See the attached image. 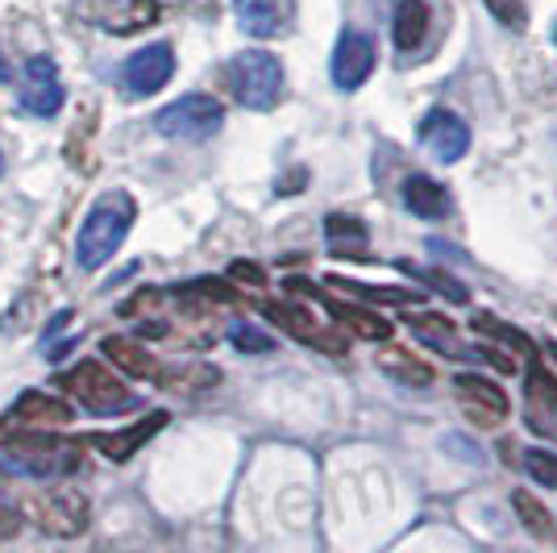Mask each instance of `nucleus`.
Instances as JSON below:
<instances>
[{"label":"nucleus","instance_id":"f257e3e1","mask_svg":"<svg viewBox=\"0 0 557 553\" xmlns=\"http://www.w3.org/2000/svg\"><path fill=\"white\" fill-rule=\"evenodd\" d=\"M134 217H138V205H134V196L129 192H104L92 208H88V217H84V225H79V237H75V262L84 267V271H100L116 250H121V242H125V233L134 225Z\"/></svg>","mask_w":557,"mask_h":553},{"label":"nucleus","instance_id":"f03ea898","mask_svg":"<svg viewBox=\"0 0 557 553\" xmlns=\"http://www.w3.org/2000/svg\"><path fill=\"white\" fill-rule=\"evenodd\" d=\"M0 462L25 479H59V475H71L79 466V454H75V441L22 429V433L0 438Z\"/></svg>","mask_w":557,"mask_h":553},{"label":"nucleus","instance_id":"7ed1b4c3","mask_svg":"<svg viewBox=\"0 0 557 553\" xmlns=\"http://www.w3.org/2000/svg\"><path fill=\"white\" fill-rule=\"evenodd\" d=\"M225 84L242 109L267 113L283 96V67L267 50H246V54H233V63L225 67Z\"/></svg>","mask_w":557,"mask_h":553},{"label":"nucleus","instance_id":"20e7f679","mask_svg":"<svg viewBox=\"0 0 557 553\" xmlns=\"http://www.w3.org/2000/svg\"><path fill=\"white\" fill-rule=\"evenodd\" d=\"M63 388L96 416H116V413L138 408V395L129 392L116 374H109L100 362H79L75 370H67V374H63Z\"/></svg>","mask_w":557,"mask_h":553},{"label":"nucleus","instance_id":"39448f33","mask_svg":"<svg viewBox=\"0 0 557 553\" xmlns=\"http://www.w3.org/2000/svg\"><path fill=\"white\" fill-rule=\"evenodd\" d=\"M221 121H225V109H221L216 96L191 93L171 100L163 113L154 116V130L175 142H205L221 130Z\"/></svg>","mask_w":557,"mask_h":553},{"label":"nucleus","instance_id":"423d86ee","mask_svg":"<svg viewBox=\"0 0 557 553\" xmlns=\"http://www.w3.org/2000/svg\"><path fill=\"white\" fill-rule=\"evenodd\" d=\"M71 13L104 34H138L159 22V0H75Z\"/></svg>","mask_w":557,"mask_h":553},{"label":"nucleus","instance_id":"0eeeda50","mask_svg":"<svg viewBox=\"0 0 557 553\" xmlns=\"http://www.w3.org/2000/svg\"><path fill=\"white\" fill-rule=\"evenodd\" d=\"M29 516L38 529L54 532V537H79L88 529V500L71 487H50L29 500Z\"/></svg>","mask_w":557,"mask_h":553},{"label":"nucleus","instance_id":"6e6552de","mask_svg":"<svg viewBox=\"0 0 557 553\" xmlns=\"http://www.w3.org/2000/svg\"><path fill=\"white\" fill-rule=\"evenodd\" d=\"M262 312L271 317V321L283 329V333H292L296 342H304V346H317L321 354H333V358H342V354H349V342L346 333H337V329H329V324H321L308 308H296V304H262Z\"/></svg>","mask_w":557,"mask_h":553},{"label":"nucleus","instance_id":"1a4fd4ad","mask_svg":"<svg viewBox=\"0 0 557 553\" xmlns=\"http://www.w3.org/2000/svg\"><path fill=\"white\" fill-rule=\"evenodd\" d=\"M171 75H175V50L166 42H150L121 63V88L129 96H154L166 88Z\"/></svg>","mask_w":557,"mask_h":553},{"label":"nucleus","instance_id":"9d476101","mask_svg":"<svg viewBox=\"0 0 557 553\" xmlns=\"http://www.w3.org/2000/svg\"><path fill=\"white\" fill-rule=\"evenodd\" d=\"M454 395H458V408H462L479 429H495L508 420V395L504 388H495L483 374H458L454 379Z\"/></svg>","mask_w":557,"mask_h":553},{"label":"nucleus","instance_id":"9b49d317","mask_svg":"<svg viewBox=\"0 0 557 553\" xmlns=\"http://www.w3.org/2000/svg\"><path fill=\"white\" fill-rule=\"evenodd\" d=\"M420 142L437 162H458L470 150V130L449 109H429L420 121Z\"/></svg>","mask_w":557,"mask_h":553},{"label":"nucleus","instance_id":"f8f14e48","mask_svg":"<svg viewBox=\"0 0 557 553\" xmlns=\"http://www.w3.org/2000/svg\"><path fill=\"white\" fill-rule=\"evenodd\" d=\"M371 71H374V42L367 34H358V29H346L337 50H333V84L354 93V88H362L371 79Z\"/></svg>","mask_w":557,"mask_h":553},{"label":"nucleus","instance_id":"ddd939ff","mask_svg":"<svg viewBox=\"0 0 557 553\" xmlns=\"http://www.w3.org/2000/svg\"><path fill=\"white\" fill-rule=\"evenodd\" d=\"M292 292H300V296H312L317 304H325L329 317H337L342 321V329H349L354 337H362V342H387L392 337V321H383L379 312H371V308H358V304H342V300H329V296H317L308 283H300V279H292L287 283Z\"/></svg>","mask_w":557,"mask_h":553},{"label":"nucleus","instance_id":"4468645a","mask_svg":"<svg viewBox=\"0 0 557 553\" xmlns=\"http://www.w3.org/2000/svg\"><path fill=\"white\" fill-rule=\"evenodd\" d=\"M166 420H171L166 413H150L146 420H138V425H125V429H116V433H88L84 441H88L92 450H100L109 462H125V458H134L141 445L163 429Z\"/></svg>","mask_w":557,"mask_h":553},{"label":"nucleus","instance_id":"2eb2a0df","mask_svg":"<svg viewBox=\"0 0 557 553\" xmlns=\"http://www.w3.org/2000/svg\"><path fill=\"white\" fill-rule=\"evenodd\" d=\"M22 105L34 116H54L63 109V88H59V79H54V63H50L47 54H38V59L25 63Z\"/></svg>","mask_w":557,"mask_h":553},{"label":"nucleus","instance_id":"dca6fc26","mask_svg":"<svg viewBox=\"0 0 557 553\" xmlns=\"http://www.w3.org/2000/svg\"><path fill=\"white\" fill-rule=\"evenodd\" d=\"M408 329H412V337H420L424 346L442 349L449 358H483V349H466L458 342V329L442 312H417V317H408Z\"/></svg>","mask_w":557,"mask_h":553},{"label":"nucleus","instance_id":"f3484780","mask_svg":"<svg viewBox=\"0 0 557 553\" xmlns=\"http://www.w3.org/2000/svg\"><path fill=\"white\" fill-rule=\"evenodd\" d=\"M404 205L412 208L417 217H424V221H442L449 212V192L437 180H429V175H408L404 180Z\"/></svg>","mask_w":557,"mask_h":553},{"label":"nucleus","instance_id":"a211bd4d","mask_svg":"<svg viewBox=\"0 0 557 553\" xmlns=\"http://www.w3.org/2000/svg\"><path fill=\"white\" fill-rule=\"evenodd\" d=\"M9 420H22V425H67L75 420L63 400H54L47 392H25L17 395V404L9 408Z\"/></svg>","mask_w":557,"mask_h":553},{"label":"nucleus","instance_id":"6ab92c4d","mask_svg":"<svg viewBox=\"0 0 557 553\" xmlns=\"http://www.w3.org/2000/svg\"><path fill=\"white\" fill-rule=\"evenodd\" d=\"M325 237H329V250L337 254V258H371L367 254V225L358 221V217H342V212H333L325 221Z\"/></svg>","mask_w":557,"mask_h":553},{"label":"nucleus","instance_id":"aec40b11","mask_svg":"<svg viewBox=\"0 0 557 553\" xmlns=\"http://www.w3.org/2000/svg\"><path fill=\"white\" fill-rule=\"evenodd\" d=\"M100 349L113 358V367H121L125 374H134V379H154V374H159V362H154L134 337H104Z\"/></svg>","mask_w":557,"mask_h":553},{"label":"nucleus","instance_id":"412c9836","mask_svg":"<svg viewBox=\"0 0 557 553\" xmlns=\"http://www.w3.org/2000/svg\"><path fill=\"white\" fill-rule=\"evenodd\" d=\"M233 13H237L242 29L255 38H275L278 25H283L278 0H233Z\"/></svg>","mask_w":557,"mask_h":553},{"label":"nucleus","instance_id":"4be33fe9","mask_svg":"<svg viewBox=\"0 0 557 553\" xmlns=\"http://www.w3.org/2000/svg\"><path fill=\"white\" fill-rule=\"evenodd\" d=\"M379 370L387 374V379H395V383H404V388H429L433 383V370L424 367L420 358H412L408 349H383L379 354Z\"/></svg>","mask_w":557,"mask_h":553},{"label":"nucleus","instance_id":"5701e85b","mask_svg":"<svg viewBox=\"0 0 557 553\" xmlns=\"http://www.w3.org/2000/svg\"><path fill=\"white\" fill-rule=\"evenodd\" d=\"M429 34V4L424 0H399L395 9V47L417 50Z\"/></svg>","mask_w":557,"mask_h":553},{"label":"nucleus","instance_id":"b1692460","mask_svg":"<svg viewBox=\"0 0 557 553\" xmlns=\"http://www.w3.org/2000/svg\"><path fill=\"white\" fill-rule=\"evenodd\" d=\"M329 287H342L346 296H358V300H371V304H417L420 292L412 287H371V283H354V279L342 275H329Z\"/></svg>","mask_w":557,"mask_h":553},{"label":"nucleus","instance_id":"393cba45","mask_svg":"<svg viewBox=\"0 0 557 553\" xmlns=\"http://www.w3.org/2000/svg\"><path fill=\"white\" fill-rule=\"evenodd\" d=\"M470 329L474 333H483V337H495V342H504V346H516L529 362L536 358V346H533V337L529 333H520L516 324H504L499 317H491V312H479L474 321H470Z\"/></svg>","mask_w":557,"mask_h":553},{"label":"nucleus","instance_id":"a878e982","mask_svg":"<svg viewBox=\"0 0 557 553\" xmlns=\"http://www.w3.org/2000/svg\"><path fill=\"white\" fill-rule=\"evenodd\" d=\"M511 504H516L520 520H524V529L533 532V537H541V541H557L554 516H549V507L541 504L536 495H529V491H516V495H511Z\"/></svg>","mask_w":557,"mask_h":553},{"label":"nucleus","instance_id":"bb28decb","mask_svg":"<svg viewBox=\"0 0 557 553\" xmlns=\"http://www.w3.org/2000/svg\"><path fill=\"white\" fill-rule=\"evenodd\" d=\"M230 342L242 349V354H271V349H275V337H271V333H262L258 324H246V321L233 324Z\"/></svg>","mask_w":557,"mask_h":553},{"label":"nucleus","instance_id":"cd10ccee","mask_svg":"<svg viewBox=\"0 0 557 553\" xmlns=\"http://www.w3.org/2000/svg\"><path fill=\"white\" fill-rule=\"evenodd\" d=\"M408 275H417V279H424V283H433V292H442V296H449V300H458V304H466L470 300V292H466L462 283L454 275H445V271H424V267H412V262H399Z\"/></svg>","mask_w":557,"mask_h":553},{"label":"nucleus","instance_id":"c85d7f7f","mask_svg":"<svg viewBox=\"0 0 557 553\" xmlns=\"http://www.w3.org/2000/svg\"><path fill=\"white\" fill-rule=\"evenodd\" d=\"M529 395H533L536 404H545L549 413H557V379L554 374H545V367L533 358V367H529Z\"/></svg>","mask_w":557,"mask_h":553},{"label":"nucleus","instance_id":"c756f323","mask_svg":"<svg viewBox=\"0 0 557 553\" xmlns=\"http://www.w3.org/2000/svg\"><path fill=\"white\" fill-rule=\"evenodd\" d=\"M491 9V17L499 25H508V29H524L529 25V9H524V0H483Z\"/></svg>","mask_w":557,"mask_h":553},{"label":"nucleus","instance_id":"7c9ffc66","mask_svg":"<svg viewBox=\"0 0 557 553\" xmlns=\"http://www.w3.org/2000/svg\"><path fill=\"white\" fill-rule=\"evenodd\" d=\"M524 466H529V475H533L541 487H557V458L554 454H545V450H529V454H524Z\"/></svg>","mask_w":557,"mask_h":553},{"label":"nucleus","instance_id":"2f4dec72","mask_svg":"<svg viewBox=\"0 0 557 553\" xmlns=\"http://www.w3.org/2000/svg\"><path fill=\"white\" fill-rule=\"evenodd\" d=\"M230 275L237 283H250V287H267V275H262V267H255V262H233Z\"/></svg>","mask_w":557,"mask_h":553},{"label":"nucleus","instance_id":"473e14b6","mask_svg":"<svg viewBox=\"0 0 557 553\" xmlns=\"http://www.w3.org/2000/svg\"><path fill=\"white\" fill-rule=\"evenodd\" d=\"M17 529H22L17 512H13V507H0V537H13Z\"/></svg>","mask_w":557,"mask_h":553},{"label":"nucleus","instance_id":"72a5a7b5","mask_svg":"<svg viewBox=\"0 0 557 553\" xmlns=\"http://www.w3.org/2000/svg\"><path fill=\"white\" fill-rule=\"evenodd\" d=\"M9 79H13V67H9V59L0 54V84H9Z\"/></svg>","mask_w":557,"mask_h":553},{"label":"nucleus","instance_id":"f704fd0d","mask_svg":"<svg viewBox=\"0 0 557 553\" xmlns=\"http://www.w3.org/2000/svg\"><path fill=\"white\" fill-rule=\"evenodd\" d=\"M549 354H554V358H557V342H549Z\"/></svg>","mask_w":557,"mask_h":553},{"label":"nucleus","instance_id":"c9c22d12","mask_svg":"<svg viewBox=\"0 0 557 553\" xmlns=\"http://www.w3.org/2000/svg\"><path fill=\"white\" fill-rule=\"evenodd\" d=\"M0 171H4V159H0Z\"/></svg>","mask_w":557,"mask_h":553}]
</instances>
